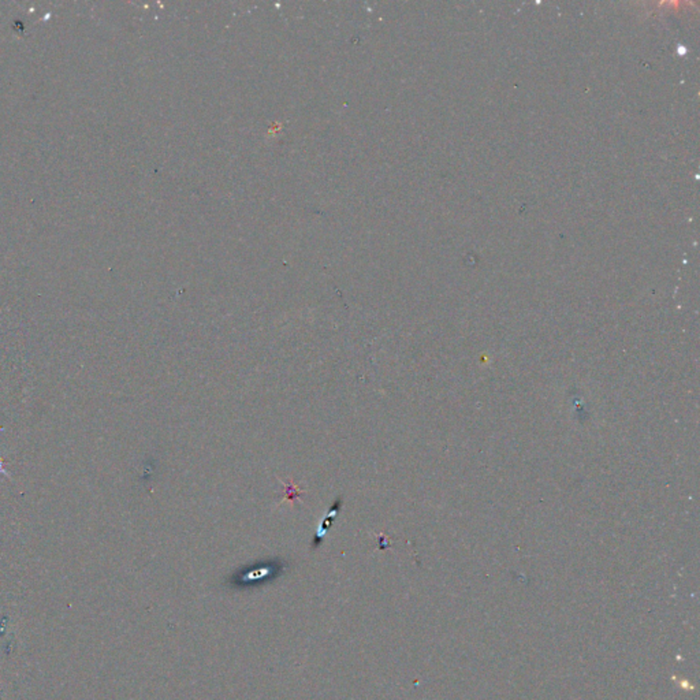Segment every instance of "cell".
Returning <instances> with one entry per match:
<instances>
[{"mask_svg": "<svg viewBox=\"0 0 700 700\" xmlns=\"http://www.w3.org/2000/svg\"><path fill=\"white\" fill-rule=\"evenodd\" d=\"M286 569V562L279 558L260 561L249 566H243L232 577L234 587H252L256 584H264L280 576Z\"/></svg>", "mask_w": 700, "mask_h": 700, "instance_id": "1", "label": "cell"}]
</instances>
